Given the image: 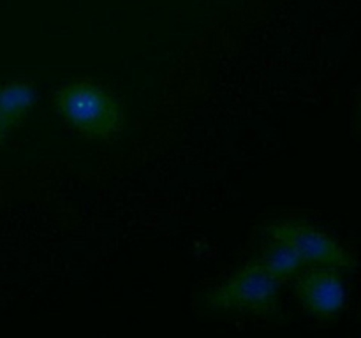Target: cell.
Instances as JSON below:
<instances>
[{"label":"cell","instance_id":"1","mask_svg":"<svg viewBox=\"0 0 361 338\" xmlns=\"http://www.w3.org/2000/svg\"><path fill=\"white\" fill-rule=\"evenodd\" d=\"M55 109L71 130L88 139H113L126 123L118 99L90 77L63 84L55 94Z\"/></svg>","mask_w":361,"mask_h":338},{"label":"cell","instance_id":"5","mask_svg":"<svg viewBox=\"0 0 361 338\" xmlns=\"http://www.w3.org/2000/svg\"><path fill=\"white\" fill-rule=\"evenodd\" d=\"M37 104V88L34 81L18 77L0 83V113L11 130L20 125Z\"/></svg>","mask_w":361,"mask_h":338},{"label":"cell","instance_id":"2","mask_svg":"<svg viewBox=\"0 0 361 338\" xmlns=\"http://www.w3.org/2000/svg\"><path fill=\"white\" fill-rule=\"evenodd\" d=\"M279 284L259 259H252L235 271L210 294V305L247 315H275L281 308Z\"/></svg>","mask_w":361,"mask_h":338},{"label":"cell","instance_id":"3","mask_svg":"<svg viewBox=\"0 0 361 338\" xmlns=\"http://www.w3.org/2000/svg\"><path fill=\"white\" fill-rule=\"evenodd\" d=\"M270 239H279L291 245L305 264L330 268H353L351 254L335 242L330 234L314 225L300 220H279L264 229Z\"/></svg>","mask_w":361,"mask_h":338},{"label":"cell","instance_id":"6","mask_svg":"<svg viewBox=\"0 0 361 338\" xmlns=\"http://www.w3.org/2000/svg\"><path fill=\"white\" fill-rule=\"evenodd\" d=\"M257 259L279 284H286V282L296 278L305 266L300 254L291 245L279 242V239H270Z\"/></svg>","mask_w":361,"mask_h":338},{"label":"cell","instance_id":"4","mask_svg":"<svg viewBox=\"0 0 361 338\" xmlns=\"http://www.w3.org/2000/svg\"><path fill=\"white\" fill-rule=\"evenodd\" d=\"M296 296L303 308L314 317L330 319L345 305V287L337 268L316 266L300 271L296 278Z\"/></svg>","mask_w":361,"mask_h":338},{"label":"cell","instance_id":"7","mask_svg":"<svg viewBox=\"0 0 361 338\" xmlns=\"http://www.w3.org/2000/svg\"><path fill=\"white\" fill-rule=\"evenodd\" d=\"M9 130H11V127L7 125L6 118H4V116H2V113H0V144H2L4 141H6V137H7V132H9Z\"/></svg>","mask_w":361,"mask_h":338}]
</instances>
